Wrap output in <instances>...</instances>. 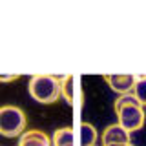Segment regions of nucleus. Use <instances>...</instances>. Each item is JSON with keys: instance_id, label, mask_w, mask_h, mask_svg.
<instances>
[{"instance_id": "f257e3e1", "label": "nucleus", "mask_w": 146, "mask_h": 146, "mask_svg": "<svg viewBox=\"0 0 146 146\" xmlns=\"http://www.w3.org/2000/svg\"><path fill=\"white\" fill-rule=\"evenodd\" d=\"M27 91L36 102L53 104L60 99V80L55 75H33L27 84Z\"/></svg>"}, {"instance_id": "f03ea898", "label": "nucleus", "mask_w": 146, "mask_h": 146, "mask_svg": "<svg viewBox=\"0 0 146 146\" xmlns=\"http://www.w3.org/2000/svg\"><path fill=\"white\" fill-rule=\"evenodd\" d=\"M27 119L22 108L13 106V104H6L0 106V135L4 137H20L26 131Z\"/></svg>"}, {"instance_id": "7ed1b4c3", "label": "nucleus", "mask_w": 146, "mask_h": 146, "mask_svg": "<svg viewBox=\"0 0 146 146\" xmlns=\"http://www.w3.org/2000/svg\"><path fill=\"white\" fill-rule=\"evenodd\" d=\"M117 119L119 124L126 131H137L144 126V108L143 106H124L117 110Z\"/></svg>"}, {"instance_id": "20e7f679", "label": "nucleus", "mask_w": 146, "mask_h": 146, "mask_svg": "<svg viewBox=\"0 0 146 146\" xmlns=\"http://www.w3.org/2000/svg\"><path fill=\"white\" fill-rule=\"evenodd\" d=\"M104 80L108 82V86L115 93L126 95V93H131V90H133L137 82V77L135 75H106Z\"/></svg>"}, {"instance_id": "39448f33", "label": "nucleus", "mask_w": 146, "mask_h": 146, "mask_svg": "<svg viewBox=\"0 0 146 146\" xmlns=\"http://www.w3.org/2000/svg\"><path fill=\"white\" fill-rule=\"evenodd\" d=\"M130 141V131H126L119 122L106 126V130L102 131V144H128Z\"/></svg>"}, {"instance_id": "423d86ee", "label": "nucleus", "mask_w": 146, "mask_h": 146, "mask_svg": "<svg viewBox=\"0 0 146 146\" xmlns=\"http://www.w3.org/2000/svg\"><path fill=\"white\" fill-rule=\"evenodd\" d=\"M18 146H51L49 137L40 130H29L20 135Z\"/></svg>"}, {"instance_id": "0eeeda50", "label": "nucleus", "mask_w": 146, "mask_h": 146, "mask_svg": "<svg viewBox=\"0 0 146 146\" xmlns=\"http://www.w3.org/2000/svg\"><path fill=\"white\" fill-rule=\"evenodd\" d=\"M57 79L60 80V97L66 99L68 104H73L77 97V79L73 75H62Z\"/></svg>"}, {"instance_id": "6e6552de", "label": "nucleus", "mask_w": 146, "mask_h": 146, "mask_svg": "<svg viewBox=\"0 0 146 146\" xmlns=\"http://www.w3.org/2000/svg\"><path fill=\"white\" fill-rule=\"evenodd\" d=\"M99 139L97 128L90 122H82L80 124V146H95Z\"/></svg>"}, {"instance_id": "1a4fd4ad", "label": "nucleus", "mask_w": 146, "mask_h": 146, "mask_svg": "<svg viewBox=\"0 0 146 146\" xmlns=\"http://www.w3.org/2000/svg\"><path fill=\"white\" fill-rule=\"evenodd\" d=\"M73 130L71 128H58L55 130V133L51 137L53 146H73Z\"/></svg>"}, {"instance_id": "9d476101", "label": "nucleus", "mask_w": 146, "mask_h": 146, "mask_svg": "<svg viewBox=\"0 0 146 146\" xmlns=\"http://www.w3.org/2000/svg\"><path fill=\"white\" fill-rule=\"evenodd\" d=\"M131 93L135 95V99L141 102V106H146V75L143 77H137V82L133 86V90H131Z\"/></svg>"}, {"instance_id": "9b49d317", "label": "nucleus", "mask_w": 146, "mask_h": 146, "mask_svg": "<svg viewBox=\"0 0 146 146\" xmlns=\"http://www.w3.org/2000/svg\"><path fill=\"white\" fill-rule=\"evenodd\" d=\"M124 106H141V102L135 99L133 93H126V95H119V99L115 100V104H113V110H121Z\"/></svg>"}, {"instance_id": "f8f14e48", "label": "nucleus", "mask_w": 146, "mask_h": 146, "mask_svg": "<svg viewBox=\"0 0 146 146\" xmlns=\"http://www.w3.org/2000/svg\"><path fill=\"white\" fill-rule=\"evenodd\" d=\"M20 77L18 75H0V82H13V80H18Z\"/></svg>"}, {"instance_id": "ddd939ff", "label": "nucleus", "mask_w": 146, "mask_h": 146, "mask_svg": "<svg viewBox=\"0 0 146 146\" xmlns=\"http://www.w3.org/2000/svg\"><path fill=\"white\" fill-rule=\"evenodd\" d=\"M108 146H133L131 143H128V144H108Z\"/></svg>"}]
</instances>
